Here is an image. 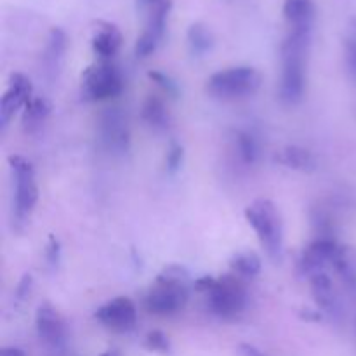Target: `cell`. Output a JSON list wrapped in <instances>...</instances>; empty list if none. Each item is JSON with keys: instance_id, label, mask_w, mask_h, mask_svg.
<instances>
[{"instance_id": "1", "label": "cell", "mask_w": 356, "mask_h": 356, "mask_svg": "<svg viewBox=\"0 0 356 356\" xmlns=\"http://www.w3.org/2000/svg\"><path fill=\"white\" fill-rule=\"evenodd\" d=\"M312 38L313 26H294L282 42L280 99L287 104L299 103L305 96Z\"/></svg>"}, {"instance_id": "2", "label": "cell", "mask_w": 356, "mask_h": 356, "mask_svg": "<svg viewBox=\"0 0 356 356\" xmlns=\"http://www.w3.org/2000/svg\"><path fill=\"white\" fill-rule=\"evenodd\" d=\"M191 287L193 284L186 268L179 264H169L160 271L155 285L146 294V312L162 316L181 312L190 301Z\"/></svg>"}, {"instance_id": "3", "label": "cell", "mask_w": 356, "mask_h": 356, "mask_svg": "<svg viewBox=\"0 0 356 356\" xmlns=\"http://www.w3.org/2000/svg\"><path fill=\"white\" fill-rule=\"evenodd\" d=\"M245 219L257 233L268 256L273 261H280L284 252V222L277 205L268 198H257L245 209Z\"/></svg>"}, {"instance_id": "4", "label": "cell", "mask_w": 356, "mask_h": 356, "mask_svg": "<svg viewBox=\"0 0 356 356\" xmlns=\"http://www.w3.org/2000/svg\"><path fill=\"white\" fill-rule=\"evenodd\" d=\"M263 76L252 66H233L212 73L207 79V92L214 97L233 99V97L250 96L261 87Z\"/></svg>"}, {"instance_id": "5", "label": "cell", "mask_w": 356, "mask_h": 356, "mask_svg": "<svg viewBox=\"0 0 356 356\" xmlns=\"http://www.w3.org/2000/svg\"><path fill=\"white\" fill-rule=\"evenodd\" d=\"M9 167L16 181V198H14V219L16 225H26L38 202V186L35 181V169L30 160L21 155H10Z\"/></svg>"}, {"instance_id": "6", "label": "cell", "mask_w": 356, "mask_h": 356, "mask_svg": "<svg viewBox=\"0 0 356 356\" xmlns=\"http://www.w3.org/2000/svg\"><path fill=\"white\" fill-rule=\"evenodd\" d=\"M124 90V79L117 65L99 59L82 73V97L87 101H106Z\"/></svg>"}, {"instance_id": "7", "label": "cell", "mask_w": 356, "mask_h": 356, "mask_svg": "<svg viewBox=\"0 0 356 356\" xmlns=\"http://www.w3.org/2000/svg\"><path fill=\"white\" fill-rule=\"evenodd\" d=\"M209 308L219 318H235L245 309L247 291L238 275H222L207 292Z\"/></svg>"}, {"instance_id": "8", "label": "cell", "mask_w": 356, "mask_h": 356, "mask_svg": "<svg viewBox=\"0 0 356 356\" xmlns=\"http://www.w3.org/2000/svg\"><path fill=\"white\" fill-rule=\"evenodd\" d=\"M99 138L111 153H127L131 148V131L127 117L120 108H108L99 117Z\"/></svg>"}, {"instance_id": "9", "label": "cell", "mask_w": 356, "mask_h": 356, "mask_svg": "<svg viewBox=\"0 0 356 356\" xmlns=\"http://www.w3.org/2000/svg\"><path fill=\"white\" fill-rule=\"evenodd\" d=\"M170 9H172V0H167V2L160 3V6H156L155 9L146 14V24L138 40H136L134 47L138 58H148L149 54L156 51V47L162 42L163 33H165L167 16H169Z\"/></svg>"}, {"instance_id": "10", "label": "cell", "mask_w": 356, "mask_h": 356, "mask_svg": "<svg viewBox=\"0 0 356 356\" xmlns=\"http://www.w3.org/2000/svg\"><path fill=\"white\" fill-rule=\"evenodd\" d=\"M33 97V87L30 79L23 73L16 72L9 76V87L0 99V129L6 131L17 110L26 106Z\"/></svg>"}, {"instance_id": "11", "label": "cell", "mask_w": 356, "mask_h": 356, "mask_svg": "<svg viewBox=\"0 0 356 356\" xmlns=\"http://www.w3.org/2000/svg\"><path fill=\"white\" fill-rule=\"evenodd\" d=\"M96 320L103 323L104 327L117 332H127L136 325L138 320V309H136L134 301L131 298H115L108 301L106 305L101 306L96 313H94Z\"/></svg>"}, {"instance_id": "12", "label": "cell", "mask_w": 356, "mask_h": 356, "mask_svg": "<svg viewBox=\"0 0 356 356\" xmlns=\"http://www.w3.org/2000/svg\"><path fill=\"white\" fill-rule=\"evenodd\" d=\"M339 243L334 238H316L302 250L301 259H299V268L305 275H312L323 271L327 264H332L334 256H336Z\"/></svg>"}, {"instance_id": "13", "label": "cell", "mask_w": 356, "mask_h": 356, "mask_svg": "<svg viewBox=\"0 0 356 356\" xmlns=\"http://www.w3.org/2000/svg\"><path fill=\"white\" fill-rule=\"evenodd\" d=\"M35 325H37L38 336L45 344L52 348H59L65 344V322H63L61 315L49 302L38 306L37 315H35Z\"/></svg>"}, {"instance_id": "14", "label": "cell", "mask_w": 356, "mask_h": 356, "mask_svg": "<svg viewBox=\"0 0 356 356\" xmlns=\"http://www.w3.org/2000/svg\"><path fill=\"white\" fill-rule=\"evenodd\" d=\"M309 287H312L313 301H315L316 308L322 313L329 316H339L343 312V302H341L339 294L334 289L332 280L325 271H318V273L309 277Z\"/></svg>"}, {"instance_id": "15", "label": "cell", "mask_w": 356, "mask_h": 356, "mask_svg": "<svg viewBox=\"0 0 356 356\" xmlns=\"http://www.w3.org/2000/svg\"><path fill=\"white\" fill-rule=\"evenodd\" d=\"M122 45V33L113 23L97 21L96 31L92 35V51L99 59L111 61Z\"/></svg>"}, {"instance_id": "16", "label": "cell", "mask_w": 356, "mask_h": 356, "mask_svg": "<svg viewBox=\"0 0 356 356\" xmlns=\"http://www.w3.org/2000/svg\"><path fill=\"white\" fill-rule=\"evenodd\" d=\"M332 266L343 280L344 287L356 298V247L339 245L332 259Z\"/></svg>"}, {"instance_id": "17", "label": "cell", "mask_w": 356, "mask_h": 356, "mask_svg": "<svg viewBox=\"0 0 356 356\" xmlns=\"http://www.w3.org/2000/svg\"><path fill=\"white\" fill-rule=\"evenodd\" d=\"M66 47H68V37H66L65 30L63 28H51L47 38V45H45L44 52V63L45 70L51 73V76H54L56 73L61 70L63 58H65Z\"/></svg>"}, {"instance_id": "18", "label": "cell", "mask_w": 356, "mask_h": 356, "mask_svg": "<svg viewBox=\"0 0 356 356\" xmlns=\"http://www.w3.org/2000/svg\"><path fill=\"white\" fill-rule=\"evenodd\" d=\"M275 162L280 165L289 167V169L301 170V172H312L316 169V159L309 149L302 148V146H285L280 152L275 155Z\"/></svg>"}, {"instance_id": "19", "label": "cell", "mask_w": 356, "mask_h": 356, "mask_svg": "<svg viewBox=\"0 0 356 356\" xmlns=\"http://www.w3.org/2000/svg\"><path fill=\"white\" fill-rule=\"evenodd\" d=\"M141 118L148 127L155 131H165L170 125V115L163 99L159 96H148L141 106Z\"/></svg>"}, {"instance_id": "20", "label": "cell", "mask_w": 356, "mask_h": 356, "mask_svg": "<svg viewBox=\"0 0 356 356\" xmlns=\"http://www.w3.org/2000/svg\"><path fill=\"white\" fill-rule=\"evenodd\" d=\"M284 17L291 28L313 26L315 21V2L313 0H285Z\"/></svg>"}, {"instance_id": "21", "label": "cell", "mask_w": 356, "mask_h": 356, "mask_svg": "<svg viewBox=\"0 0 356 356\" xmlns=\"http://www.w3.org/2000/svg\"><path fill=\"white\" fill-rule=\"evenodd\" d=\"M52 106L49 99L42 96H33L23 110V127L26 132H35L44 125L45 118L51 113Z\"/></svg>"}, {"instance_id": "22", "label": "cell", "mask_w": 356, "mask_h": 356, "mask_svg": "<svg viewBox=\"0 0 356 356\" xmlns=\"http://www.w3.org/2000/svg\"><path fill=\"white\" fill-rule=\"evenodd\" d=\"M188 45H190V51L193 52L195 56H204L207 52L212 51L214 47V35L209 30L207 24L200 23H191L190 28H188Z\"/></svg>"}, {"instance_id": "23", "label": "cell", "mask_w": 356, "mask_h": 356, "mask_svg": "<svg viewBox=\"0 0 356 356\" xmlns=\"http://www.w3.org/2000/svg\"><path fill=\"white\" fill-rule=\"evenodd\" d=\"M229 268L238 277H256L261 273L263 261L254 250H240L229 259Z\"/></svg>"}, {"instance_id": "24", "label": "cell", "mask_w": 356, "mask_h": 356, "mask_svg": "<svg viewBox=\"0 0 356 356\" xmlns=\"http://www.w3.org/2000/svg\"><path fill=\"white\" fill-rule=\"evenodd\" d=\"M236 148H238L240 159L247 165H254V163L259 160L261 148L257 139L254 138L250 132L247 131H238L236 132Z\"/></svg>"}, {"instance_id": "25", "label": "cell", "mask_w": 356, "mask_h": 356, "mask_svg": "<svg viewBox=\"0 0 356 356\" xmlns=\"http://www.w3.org/2000/svg\"><path fill=\"white\" fill-rule=\"evenodd\" d=\"M344 52H346V65L351 75L356 76V17L348 23L346 38H344Z\"/></svg>"}, {"instance_id": "26", "label": "cell", "mask_w": 356, "mask_h": 356, "mask_svg": "<svg viewBox=\"0 0 356 356\" xmlns=\"http://www.w3.org/2000/svg\"><path fill=\"white\" fill-rule=\"evenodd\" d=\"M184 162V148L179 145V143H172L167 149L165 156V167L170 174H176L177 170L183 167Z\"/></svg>"}, {"instance_id": "27", "label": "cell", "mask_w": 356, "mask_h": 356, "mask_svg": "<svg viewBox=\"0 0 356 356\" xmlns=\"http://www.w3.org/2000/svg\"><path fill=\"white\" fill-rule=\"evenodd\" d=\"M148 76L149 80H153V82H155L165 94H169V96L172 97L179 96V86H177L176 80L170 79L169 75H165V73L162 72H148Z\"/></svg>"}, {"instance_id": "28", "label": "cell", "mask_w": 356, "mask_h": 356, "mask_svg": "<svg viewBox=\"0 0 356 356\" xmlns=\"http://www.w3.org/2000/svg\"><path fill=\"white\" fill-rule=\"evenodd\" d=\"M145 344L148 350L159 351V353H167L170 350L169 339H167V336L162 330H152V332H148Z\"/></svg>"}, {"instance_id": "29", "label": "cell", "mask_w": 356, "mask_h": 356, "mask_svg": "<svg viewBox=\"0 0 356 356\" xmlns=\"http://www.w3.org/2000/svg\"><path fill=\"white\" fill-rule=\"evenodd\" d=\"M45 259H47L49 266L52 268L58 266L59 261H61V243H59V240L54 235L49 236L47 249H45Z\"/></svg>"}, {"instance_id": "30", "label": "cell", "mask_w": 356, "mask_h": 356, "mask_svg": "<svg viewBox=\"0 0 356 356\" xmlns=\"http://www.w3.org/2000/svg\"><path fill=\"white\" fill-rule=\"evenodd\" d=\"M31 287H33V278H31L30 273L23 275V278L19 280V284H17V289H16V294L19 299H24L28 294H30Z\"/></svg>"}, {"instance_id": "31", "label": "cell", "mask_w": 356, "mask_h": 356, "mask_svg": "<svg viewBox=\"0 0 356 356\" xmlns=\"http://www.w3.org/2000/svg\"><path fill=\"white\" fill-rule=\"evenodd\" d=\"M214 284H216V278L211 277V275H207V277H202L198 278V280H195L193 289H197L198 292H205V294H207V292L214 287Z\"/></svg>"}, {"instance_id": "32", "label": "cell", "mask_w": 356, "mask_h": 356, "mask_svg": "<svg viewBox=\"0 0 356 356\" xmlns=\"http://www.w3.org/2000/svg\"><path fill=\"white\" fill-rule=\"evenodd\" d=\"M302 320L306 322H320L323 318V313L320 309H312V308H302L301 313H299Z\"/></svg>"}, {"instance_id": "33", "label": "cell", "mask_w": 356, "mask_h": 356, "mask_svg": "<svg viewBox=\"0 0 356 356\" xmlns=\"http://www.w3.org/2000/svg\"><path fill=\"white\" fill-rule=\"evenodd\" d=\"M163 2H167V0H136L139 13H143V14H148L149 10L155 9L156 6H160V3H163Z\"/></svg>"}, {"instance_id": "34", "label": "cell", "mask_w": 356, "mask_h": 356, "mask_svg": "<svg viewBox=\"0 0 356 356\" xmlns=\"http://www.w3.org/2000/svg\"><path fill=\"white\" fill-rule=\"evenodd\" d=\"M238 355L240 356H266L261 350H257L252 344H240L238 346Z\"/></svg>"}, {"instance_id": "35", "label": "cell", "mask_w": 356, "mask_h": 356, "mask_svg": "<svg viewBox=\"0 0 356 356\" xmlns=\"http://www.w3.org/2000/svg\"><path fill=\"white\" fill-rule=\"evenodd\" d=\"M0 356H26V353L23 350H19V348H3L0 351Z\"/></svg>"}, {"instance_id": "36", "label": "cell", "mask_w": 356, "mask_h": 356, "mask_svg": "<svg viewBox=\"0 0 356 356\" xmlns=\"http://www.w3.org/2000/svg\"><path fill=\"white\" fill-rule=\"evenodd\" d=\"M101 356H118L117 351H106V353H103Z\"/></svg>"}]
</instances>
